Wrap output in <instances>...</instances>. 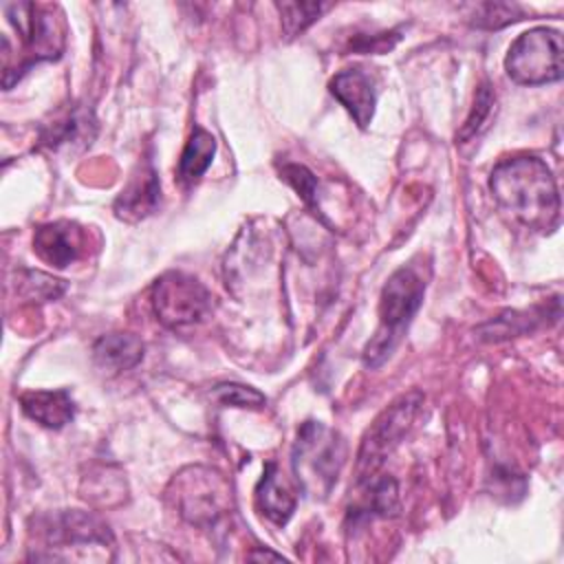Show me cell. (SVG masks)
Wrapping results in <instances>:
<instances>
[{
  "mask_svg": "<svg viewBox=\"0 0 564 564\" xmlns=\"http://www.w3.org/2000/svg\"><path fill=\"white\" fill-rule=\"evenodd\" d=\"M489 189L516 223L533 231H551L560 223V194L549 165L538 156L500 161L489 176Z\"/></svg>",
  "mask_w": 564,
  "mask_h": 564,
  "instance_id": "1",
  "label": "cell"
},
{
  "mask_svg": "<svg viewBox=\"0 0 564 564\" xmlns=\"http://www.w3.org/2000/svg\"><path fill=\"white\" fill-rule=\"evenodd\" d=\"M423 293L425 278L414 267H401L388 278L379 297V326L364 348V364L368 368H379L390 357L416 315Z\"/></svg>",
  "mask_w": 564,
  "mask_h": 564,
  "instance_id": "2",
  "label": "cell"
},
{
  "mask_svg": "<svg viewBox=\"0 0 564 564\" xmlns=\"http://www.w3.org/2000/svg\"><path fill=\"white\" fill-rule=\"evenodd\" d=\"M346 463V441L319 421H304L297 430L291 467L297 485L313 498H326Z\"/></svg>",
  "mask_w": 564,
  "mask_h": 564,
  "instance_id": "3",
  "label": "cell"
},
{
  "mask_svg": "<svg viewBox=\"0 0 564 564\" xmlns=\"http://www.w3.org/2000/svg\"><path fill=\"white\" fill-rule=\"evenodd\" d=\"M421 403H423V394L419 390H410L397 397L370 423L357 452V465H355L357 482L372 478L381 469L386 458L392 454V449L401 443V438L410 430Z\"/></svg>",
  "mask_w": 564,
  "mask_h": 564,
  "instance_id": "4",
  "label": "cell"
},
{
  "mask_svg": "<svg viewBox=\"0 0 564 564\" xmlns=\"http://www.w3.org/2000/svg\"><path fill=\"white\" fill-rule=\"evenodd\" d=\"M562 33L535 26L513 40L505 57V68L516 84L540 86L557 82L562 77Z\"/></svg>",
  "mask_w": 564,
  "mask_h": 564,
  "instance_id": "5",
  "label": "cell"
},
{
  "mask_svg": "<svg viewBox=\"0 0 564 564\" xmlns=\"http://www.w3.org/2000/svg\"><path fill=\"white\" fill-rule=\"evenodd\" d=\"M152 308L163 326L185 330L209 317L212 293L196 278L167 271L152 286Z\"/></svg>",
  "mask_w": 564,
  "mask_h": 564,
  "instance_id": "6",
  "label": "cell"
},
{
  "mask_svg": "<svg viewBox=\"0 0 564 564\" xmlns=\"http://www.w3.org/2000/svg\"><path fill=\"white\" fill-rule=\"evenodd\" d=\"M176 505L183 520L196 527H209L227 513L231 491L223 474L209 467H187L176 478Z\"/></svg>",
  "mask_w": 564,
  "mask_h": 564,
  "instance_id": "7",
  "label": "cell"
},
{
  "mask_svg": "<svg viewBox=\"0 0 564 564\" xmlns=\"http://www.w3.org/2000/svg\"><path fill=\"white\" fill-rule=\"evenodd\" d=\"M4 13L29 53V66L44 59H57L64 48V31L51 7L33 2L4 4Z\"/></svg>",
  "mask_w": 564,
  "mask_h": 564,
  "instance_id": "8",
  "label": "cell"
},
{
  "mask_svg": "<svg viewBox=\"0 0 564 564\" xmlns=\"http://www.w3.org/2000/svg\"><path fill=\"white\" fill-rule=\"evenodd\" d=\"M84 249V231L68 220L40 225L33 234V251L37 258L55 269L73 264Z\"/></svg>",
  "mask_w": 564,
  "mask_h": 564,
  "instance_id": "9",
  "label": "cell"
},
{
  "mask_svg": "<svg viewBox=\"0 0 564 564\" xmlns=\"http://www.w3.org/2000/svg\"><path fill=\"white\" fill-rule=\"evenodd\" d=\"M48 544L75 546V544H110L112 535L108 527L93 513L86 511H59L44 527Z\"/></svg>",
  "mask_w": 564,
  "mask_h": 564,
  "instance_id": "10",
  "label": "cell"
},
{
  "mask_svg": "<svg viewBox=\"0 0 564 564\" xmlns=\"http://www.w3.org/2000/svg\"><path fill=\"white\" fill-rule=\"evenodd\" d=\"M159 200H161L159 176H156L154 165L150 161H145L143 165H139L134 170L128 185L115 200V214L121 220L134 223V220L150 216L159 207Z\"/></svg>",
  "mask_w": 564,
  "mask_h": 564,
  "instance_id": "11",
  "label": "cell"
},
{
  "mask_svg": "<svg viewBox=\"0 0 564 564\" xmlns=\"http://www.w3.org/2000/svg\"><path fill=\"white\" fill-rule=\"evenodd\" d=\"M330 93L350 112V117L359 128H368L375 115L377 95L370 77L364 70L359 68L339 70L330 79Z\"/></svg>",
  "mask_w": 564,
  "mask_h": 564,
  "instance_id": "12",
  "label": "cell"
},
{
  "mask_svg": "<svg viewBox=\"0 0 564 564\" xmlns=\"http://www.w3.org/2000/svg\"><path fill=\"white\" fill-rule=\"evenodd\" d=\"M256 505L275 524H286L295 511L297 496L273 460L264 465V474L256 485Z\"/></svg>",
  "mask_w": 564,
  "mask_h": 564,
  "instance_id": "13",
  "label": "cell"
},
{
  "mask_svg": "<svg viewBox=\"0 0 564 564\" xmlns=\"http://www.w3.org/2000/svg\"><path fill=\"white\" fill-rule=\"evenodd\" d=\"M22 412L51 430H59L75 416V401L68 390H31L20 394Z\"/></svg>",
  "mask_w": 564,
  "mask_h": 564,
  "instance_id": "14",
  "label": "cell"
},
{
  "mask_svg": "<svg viewBox=\"0 0 564 564\" xmlns=\"http://www.w3.org/2000/svg\"><path fill=\"white\" fill-rule=\"evenodd\" d=\"M143 359V341L132 333L101 335L93 344V361L101 372L119 375L132 370Z\"/></svg>",
  "mask_w": 564,
  "mask_h": 564,
  "instance_id": "15",
  "label": "cell"
},
{
  "mask_svg": "<svg viewBox=\"0 0 564 564\" xmlns=\"http://www.w3.org/2000/svg\"><path fill=\"white\" fill-rule=\"evenodd\" d=\"M95 128L97 126L93 112L86 106H73L64 115L55 117L53 123L44 126L40 141L51 150H59L66 145L86 148L95 137Z\"/></svg>",
  "mask_w": 564,
  "mask_h": 564,
  "instance_id": "16",
  "label": "cell"
},
{
  "mask_svg": "<svg viewBox=\"0 0 564 564\" xmlns=\"http://www.w3.org/2000/svg\"><path fill=\"white\" fill-rule=\"evenodd\" d=\"M214 152H216V139L212 137V132H207L200 126H194L187 143L181 152V159H178V167H176L178 181L183 185L196 183L212 165Z\"/></svg>",
  "mask_w": 564,
  "mask_h": 564,
  "instance_id": "17",
  "label": "cell"
},
{
  "mask_svg": "<svg viewBox=\"0 0 564 564\" xmlns=\"http://www.w3.org/2000/svg\"><path fill=\"white\" fill-rule=\"evenodd\" d=\"M357 487L364 489L357 513L364 511L368 516H392L399 509V489L397 480L390 476H372L364 482H357Z\"/></svg>",
  "mask_w": 564,
  "mask_h": 564,
  "instance_id": "18",
  "label": "cell"
},
{
  "mask_svg": "<svg viewBox=\"0 0 564 564\" xmlns=\"http://www.w3.org/2000/svg\"><path fill=\"white\" fill-rule=\"evenodd\" d=\"M522 18H524V11L518 4H509V2H478L471 7V13H469L471 26L487 29V31L502 29Z\"/></svg>",
  "mask_w": 564,
  "mask_h": 564,
  "instance_id": "19",
  "label": "cell"
},
{
  "mask_svg": "<svg viewBox=\"0 0 564 564\" xmlns=\"http://www.w3.org/2000/svg\"><path fill=\"white\" fill-rule=\"evenodd\" d=\"M275 7L282 15V31L289 40L304 33L328 9L324 2H278Z\"/></svg>",
  "mask_w": 564,
  "mask_h": 564,
  "instance_id": "20",
  "label": "cell"
},
{
  "mask_svg": "<svg viewBox=\"0 0 564 564\" xmlns=\"http://www.w3.org/2000/svg\"><path fill=\"white\" fill-rule=\"evenodd\" d=\"M494 106H496V93L491 90L489 84H482V86L478 88V93H476V99H474V106H471L469 117L465 119L463 128H460L458 134H456L458 143H465V141L478 137V134L489 126Z\"/></svg>",
  "mask_w": 564,
  "mask_h": 564,
  "instance_id": "21",
  "label": "cell"
},
{
  "mask_svg": "<svg viewBox=\"0 0 564 564\" xmlns=\"http://www.w3.org/2000/svg\"><path fill=\"white\" fill-rule=\"evenodd\" d=\"M18 291L26 300L48 302V300L59 297L66 291V284H64V280H57L42 271H22L20 280H18Z\"/></svg>",
  "mask_w": 564,
  "mask_h": 564,
  "instance_id": "22",
  "label": "cell"
},
{
  "mask_svg": "<svg viewBox=\"0 0 564 564\" xmlns=\"http://www.w3.org/2000/svg\"><path fill=\"white\" fill-rule=\"evenodd\" d=\"M212 397L220 405H231V408H262L267 403L262 392H258L251 386H242V383H234V381L216 383L212 388Z\"/></svg>",
  "mask_w": 564,
  "mask_h": 564,
  "instance_id": "23",
  "label": "cell"
},
{
  "mask_svg": "<svg viewBox=\"0 0 564 564\" xmlns=\"http://www.w3.org/2000/svg\"><path fill=\"white\" fill-rule=\"evenodd\" d=\"M282 178L302 196V200L313 209L319 212V203H317V178L313 176L311 170H306L304 165L297 163H286L280 170Z\"/></svg>",
  "mask_w": 564,
  "mask_h": 564,
  "instance_id": "24",
  "label": "cell"
},
{
  "mask_svg": "<svg viewBox=\"0 0 564 564\" xmlns=\"http://www.w3.org/2000/svg\"><path fill=\"white\" fill-rule=\"evenodd\" d=\"M397 40H399V35L394 31L392 33H379V35H372V37L359 35L355 42H350V48L359 51V53H383V51H390Z\"/></svg>",
  "mask_w": 564,
  "mask_h": 564,
  "instance_id": "25",
  "label": "cell"
}]
</instances>
